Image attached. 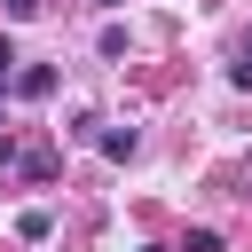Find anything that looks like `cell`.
Masks as SVG:
<instances>
[{"mask_svg":"<svg viewBox=\"0 0 252 252\" xmlns=\"http://www.w3.org/2000/svg\"><path fill=\"white\" fill-rule=\"evenodd\" d=\"M8 63H16V47H8V32H0V79H8Z\"/></svg>","mask_w":252,"mask_h":252,"instance_id":"cell-5","label":"cell"},{"mask_svg":"<svg viewBox=\"0 0 252 252\" xmlns=\"http://www.w3.org/2000/svg\"><path fill=\"white\" fill-rule=\"evenodd\" d=\"M181 252H228V244H220L213 228H189V236H181Z\"/></svg>","mask_w":252,"mask_h":252,"instance_id":"cell-3","label":"cell"},{"mask_svg":"<svg viewBox=\"0 0 252 252\" xmlns=\"http://www.w3.org/2000/svg\"><path fill=\"white\" fill-rule=\"evenodd\" d=\"M8 16H16V24H24V16H39V0H8Z\"/></svg>","mask_w":252,"mask_h":252,"instance_id":"cell-4","label":"cell"},{"mask_svg":"<svg viewBox=\"0 0 252 252\" xmlns=\"http://www.w3.org/2000/svg\"><path fill=\"white\" fill-rule=\"evenodd\" d=\"M16 94H24V102H47V94H55V63H24V71H16Z\"/></svg>","mask_w":252,"mask_h":252,"instance_id":"cell-1","label":"cell"},{"mask_svg":"<svg viewBox=\"0 0 252 252\" xmlns=\"http://www.w3.org/2000/svg\"><path fill=\"white\" fill-rule=\"evenodd\" d=\"M102 158H134V126H110L102 134Z\"/></svg>","mask_w":252,"mask_h":252,"instance_id":"cell-2","label":"cell"},{"mask_svg":"<svg viewBox=\"0 0 252 252\" xmlns=\"http://www.w3.org/2000/svg\"><path fill=\"white\" fill-rule=\"evenodd\" d=\"M102 8H110V0H102Z\"/></svg>","mask_w":252,"mask_h":252,"instance_id":"cell-6","label":"cell"},{"mask_svg":"<svg viewBox=\"0 0 252 252\" xmlns=\"http://www.w3.org/2000/svg\"><path fill=\"white\" fill-rule=\"evenodd\" d=\"M244 55H252V47H244Z\"/></svg>","mask_w":252,"mask_h":252,"instance_id":"cell-7","label":"cell"}]
</instances>
